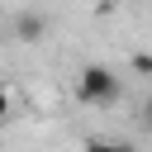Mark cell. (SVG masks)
<instances>
[{
  "label": "cell",
  "mask_w": 152,
  "mask_h": 152,
  "mask_svg": "<svg viewBox=\"0 0 152 152\" xmlns=\"http://www.w3.org/2000/svg\"><path fill=\"white\" fill-rule=\"evenodd\" d=\"M142 124H147V128H152V100H147V104H142Z\"/></svg>",
  "instance_id": "cell-6"
},
{
  "label": "cell",
  "mask_w": 152,
  "mask_h": 152,
  "mask_svg": "<svg viewBox=\"0 0 152 152\" xmlns=\"http://www.w3.org/2000/svg\"><path fill=\"white\" fill-rule=\"evenodd\" d=\"M133 71H142V76H152V57H147V52H138V57H133Z\"/></svg>",
  "instance_id": "cell-5"
},
{
  "label": "cell",
  "mask_w": 152,
  "mask_h": 152,
  "mask_svg": "<svg viewBox=\"0 0 152 152\" xmlns=\"http://www.w3.org/2000/svg\"><path fill=\"white\" fill-rule=\"evenodd\" d=\"M124 95V86H119V76H114V66H100V62H90L81 76H76V100L81 104H114Z\"/></svg>",
  "instance_id": "cell-1"
},
{
  "label": "cell",
  "mask_w": 152,
  "mask_h": 152,
  "mask_svg": "<svg viewBox=\"0 0 152 152\" xmlns=\"http://www.w3.org/2000/svg\"><path fill=\"white\" fill-rule=\"evenodd\" d=\"M10 114H14V95H10V90H5V86H0V124H5V119H10Z\"/></svg>",
  "instance_id": "cell-4"
},
{
  "label": "cell",
  "mask_w": 152,
  "mask_h": 152,
  "mask_svg": "<svg viewBox=\"0 0 152 152\" xmlns=\"http://www.w3.org/2000/svg\"><path fill=\"white\" fill-rule=\"evenodd\" d=\"M81 152H133V147H128V142H109V138H90Z\"/></svg>",
  "instance_id": "cell-3"
},
{
  "label": "cell",
  "mask_w": 152,
  "mask_h": 152,
  "mask_svg": "<svg viewBox=\"0 0 152 152\" xmlns=\"http://www.w3.org/2000/svg\"><path fill=\"white\" fill-rule=\"evenodd\" d=\"M43 33H48V19H43L38 10H19V14H14V38H19V43H38Z\"/></svg>",
  "instance_id": "cell-2"
}]
</instances>
